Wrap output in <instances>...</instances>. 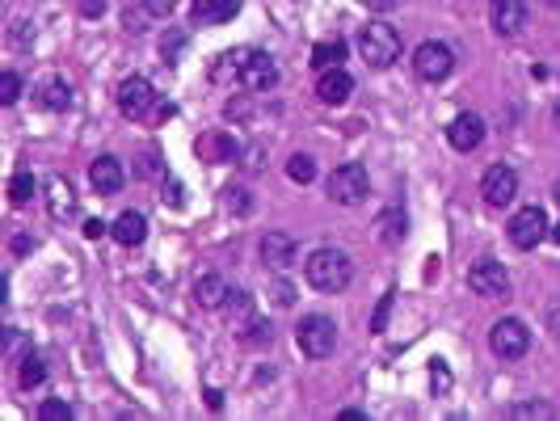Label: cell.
<instances>
[{"mask_svg": "<svg viewBox=\"0 0 560 421\" xmlns=\"http://www.w3.org/2000/svg\"><path fill=\"white\" fill-rule=\"evenodd\" d=\"M219 76H232L236 85H245L253 93H266L274 89V80H278V68H274V59L266 51H253V47H240V51H228V55H219Z\"/></svg>", "mask_w": 560, "mask_h": 421, "instance_id": "cell-1", "label": "cell"}, {"mask_svg": "<svg viewBox=\"0 0 560 421\" xmlns=\"http://www.w3.org/2000/svg\"><path fill=\"white\" fill-rule=\"evenodd\" d=\"M304 278L316 287V291H325V295H337V291H346L350 287V278H354V266H350V257L342 249H312L308 253V262H304Z\"/></svg>", "mask_w": 560, "mask_h": 421, "instance_id": "cell-2", "label": "cell"}, {"mask_svg": "<svg viewBox=\"0 0 560 421\" xmlns=\"http://www.w3.org/2000/svg\"><path fill=\"white\" fill-rule=\"evenodd\" d=\"M358 55L367 59L371 68H392L400 59V34L388 22H367L358 34Z\"/></svg>", "mask_w": 560, "mask_h": 421, "instance_id": "cell-3", "label": "cell"}, {"mask_svg": "<svg viewBox=\"0 0 560 421\" xmlns=\"http://www.w3.org/2000/svg\"><path fill=\"white\" fill-rule=\"evenodd\" d=\"M371 182H367V169L358 165V160H346V165H337L329 173V198L333 203H342V207H358L367 198Z\"/></svg>", "mask_w": 560, "mask_h": 421, "instance_id": "cell-4", "label": "cell"}, {"mask_svg": "<svg viewBox=\"0 0 560 421\" xmlns=\"http://www.w3.org/2000/svg\"><path fill=\"white\" fill-rule=\"evenodd\" d=\"M295 342L308 358H325L337 346V325L329 316H304L299 320V329H295Z\"/></svg>", "mask_w": 560, "mask_h": 421, "instance_id": "cell-5", "label": "cell"}, {"mask_svg": "<svg viewBox=\"0 0 560 421\" xmlns=\"http://www.w3.org/2000/svg\"><path fill=\"white\" fill-rule=\"evenodd\" d=\"M489 346H493L497 358H523L531 350V329L518 316H506V320H497V325H493Z\"/></svg>", "mask_w": 560, "mask_h": 421, "instance_id": "cell-6", "label": "cell"}, {"mask_svg": "<svg viewBox=\"0 0 560 421\" xmlns=\"http://www.w3.org/2000/svg\"><path fill=\"white\" fill-rule=\"evenodd\" d=\"M468 287L476 295H485V299H502L510 295V274L502 262H493V257H480V262L468 270Z\"/></svg>", "mask_w": 560, "mask_h": 421, "instance_id": "cell-7", "label": "cell"}, {"mask_svg": "<svg viewBox=\"0 0 560 421\" xmlns=\"http://www.w3.org/2000/svg\"><path fill=\"white\" fill-rule=\"evenodd\" d=\"M451 68H455V55H451L447 43H434V38H430V43H422L413 51V72L422 80H447Z\"/></svg>", "mask_w": 560, "mask_h": 421, "instance_id": "cell-8", "label": "cell"}, {"mask_svg": "<svg viewBox=\"0 0 560 421\" xmlns=\"http://www.w3.org/2000/svg\"><path fill=\"white\" fill-rule=\"evenodd\" d=\"M544 236H548V215H544V207H523V211H514V219H510V240H514V249H535Z\"/></svg>", "mask_w": 560, "mask_h": 421, "instance_id": "cell-9", "label": "cell"}, {"mask_svg": "<svg viewBox=\"0 0 560 421\" xmlns=\"http://www.w3.org/2000/svg\"><path fill=\"white\" fill-rule=\"evenodd\" d=\"M118 110L127 118H148L156 110V93L144 76H127L123 85H118Z\"/></svg>", "mask_w": 560, "mask_h": 421, "instance_id": "cell-10", "label": "cell"}, {"mask_svg": "<svg viewBox=\"0 0 560 421\" xmlns=\"http://www.w3.org/2000/svg\"><path fill=\"white\" fill-rule=\"evenodd\" d=\"M480 194H485L489 207H510L518 194V173L510 165H493L485 177H480Z\"/></svg>", "mask_w": 560, "mask_h": 421, "instance_id": "cell-11", "label": "cell"}, {"mask_svg": "<svg viewBox=\"0 0 560 421\" xmlns=\"http://www.w3.org/2000/svg\"><path fill=\"white\" fill-rule=\"evenodd\" d=\"M123 182H127V173H123V165H118V156H97L89 165V186L97 194H118Z\"/></svg>", "mask_w": 560, "mask_h": 421, "instance_id": "cell-12", "label": "cell"}, {"mask_svg": "<svg viewBox=\"0 0 560 421\" xmlns=\"http://www.w3.org/2000/svg\"><path fill=\"white\" fill-rule=\"evenodd\" d=\"M447 139L455 152H476L480 139H485V123H480V114H459L455 123L447 127Z\"/></svg>", "mask_w": 560, "mask_h": 421, "instance_id": "cell-13", "label": "cell"}, {"mask_svg": "<svg viewBox=\"0 0 560 421\" xmlns=\"http://www.w3.org/2000/svg\"><path fill=\"white\" fill-rule=\"evenodd\" d=\"M316 93H320V102H325V106H342L346 97L354 93V76H350L346 68H329V72H320Z\"/></svg>", "mask_w": 560, "mask_h": 421, "instance_id": "cell-14", "label": "cell"}, {"mask_svg": "<svg viewBox=\"0 0 560 421\" xmlns=\"http://www.w3.org/2000/svg\"><path fill=\"white\" fill-rule=\"evenodd\" d=\"M295 240L287 236V232H266L262 236V262L270 266V270H287L291 262H295Z\"/></svg>", "mask_w": 560, "mask_h": 421, "instance_id": "cell-15", "label": "cell"}, {"mask_svg": "<svg viewBox=\"0 0 560 421\" xmlns=\"http://www.w3.org/2000/svg\"><path fill=\"white\" fill-rule=\"evenodd\" d=\"M236 9H240V0H194L190 17H194V26H224L236 17Z\"/></svg>", "mask_w": 560, "mask_h": 421, "instance_id": "cell-16", "label": "cell"}, {"mask_svg": "<svg viewBox=\"0 0 560 421\" xmlns=\"http://www.w3.org/2000/svg\"><path fill=\"white\" fill-rule=\"evenodd\" d=\"M489 13H493L497 34H506V38L527 26V5H523V0H493Z\"/></svg>", "mask_w": 560, "mask_h": 421, "instance_id": "cell-17", "label": "cell"}, {"mask_svg": "<svg viewBox=\"0 0 560 421\" xmlns=\"http://www.w3.org/2000/svg\"><path fill=\"white\" fill-rule=\"evenodd\" d=\"M110 236L118 240V245H127V249H135V245H144V236H148V219L139 215V211H123L114 219V228H110Z\"/></svg>", "mask_w": 560, "mask_h": 421, "instance_id": "cell-18", "label": "cell"}, {"mask_svg": "<svg viewBox=\"0 0 560 421\" xmlns=\"http://www.w3.org/2000/svg\"><path fill=\"white\" fill-rule=\"evenodd\" d=\"M177 5V0H148V5H135V9H127V30L131 34H144L148 26H152V17H160V13H169Z\"/></svg>", "mask_w": 560, "mask_h": 421, "instance_id": "cell-19", "label": "cell"}, {"mask_svg": "<svg viewBox=\"0 0 560 421\" xmlns=\"http://www.w3.org/2000/svg\"><path fill=\"white\" fill-rule=\"evenodd\" d=\"M228 295H232V291H228V283H224L219 274H203V278L194 283V299H198L203 308H224Z\"/></svg>", "mask_w": 560, "mask_h": 421, "instance_id": "cell-20", "label": "cell"}, {"mask_svg": "<svg viewBox=\"0 0 560 421\" xmlns=\"http://www.w3.org/2000/svg\"><path fill=\"white\" fill-rule=\"evenodd\" d=\"M342 59H346V43H342V38H325V43L312 47V68H316V72L342 68Z\"/></svg>", "mask_w": 560, "mask_h": 421, "instance_id": "cell-21", "label": "cell"}, {"mask_svg": "<svg viewBox=\"0 0 560 421\" xmlns=\"http://www.w3.org/2000/svg\"><path fill=\"white\" fill-rule=\"evenodd\" d=\"M47 194H51V215L55 219H64V215L76 211V194H72V186L64 182V177H47Z\"/></svg>", "mask_w": 560, "mask_h": 421, "instance_id": "cell-22", "label": "cell"}, {"mask_svg": "<svg viewBox=\"0 0 560 421\" xmlns=\"http://www.w3.org/2000/svg\"><path fill=\"white\" fill-rule=\"evenodd\" d=\"M38 102H43L47 110H68L72 89H68L59 76H51V80H43V89H38Z\"/></svg>", "mask_w": 560, "mask_h": 421, "instance_id": "cell-23", "label": "cell"}, {"mask_svg": "<svg viewBox=\"0 0 560 421\" xmlns=\"http://www.w3.org/2000/svg\"><path fill=\"white\" fill-rule=\"evenodd\" d=\"M198 152H203L211 165H219V160H232V156H236V144H232L228 135H207L203 144H198Z\"/></svg>", "mask_w": 560, "mask_h": 421, "instance_id": "cell-24", "label": "cell"}, {"mask_svg": "<svg viewBox=\"0 0 560 421\" xmlns=\"http://www.w3.org/2000/svg\"><path fill=\"white\" fill-rule=\"evenodd\" d=\"M287 177H291V182H299V186H308L312 177H316V165H312V156H304V152H299V156H291V165H287Z\"/></svg>", "mask_w": 560, "mask_h": 421, "instance_id": "cell-25", "label": "cell"}, {"mask_svg": "<svg viewBox=\"0 0 560 421\" xmlns=\"http://www.w3.org/2000/svg\"><path fill=\"white\" fill-rule=\"evenodd\" d=\"M9 198L17 207H26L30 198H34V177L30 173H13V182H9Z\"/></svg>", "mask_w": 560, "mask_h": 421, "instance_id": "cell-26", "label": "cell"}, {"mask_svg": "<svg viewBox=\"0 0 560 421\" xmlns=\"http://www.w3.org/2000/svg\"><path fill=\"white\" fill-rule=\"evenodd\" d=\"M43 379H47V367L38 363L34 354H26V358H22V388H38Z\"/></svg>", "mask_w": 560, "mask_h": 421, "instance_id": "cell-27", "label": "cell"}, {"mask_svg": "<svg viewBox=\"0 0 560 421\" xmlns=\"http://www.w3.org/2000/svg\"><path fill=\"white\" fill-rule=\"evenodd\" d=\"M17 97H22V76H17V72H5V76H0V102L13 106Z\"/></svg>", "mask_w": 560, "mask_h": 421, "instance_id": "cell-28", "label": "cell"}, {"mask_svg": "<svg viewBox=\"0 0 560 421\" xmlns=\"http://www.w3.org/2000/svg\"><path fill=\"white\" fill-rule=\"evenodd\" d=\"M38 417H43V421H68L72 417V405H68V400H43Z\"/></svg>", "mask_w": 560, "mask_h": 421, "instance_id": "cell-29", "label": "cell"}, {"mask_svg": "<svg viewBox=\"0 0 560 421\" xmlns=\"http://www.w3.org/2000/svg\"><path fill=\"white\" fill-rule=\"evenodd\" d=\"M510 413H514V417H552L548 405H514Z\"/></svg>", "mask_w": 560, "mask_h": 421, "instance_id": "cell-30", "label": "cell"}, {"mask_svg": "<svg viewBox=\"0 0 560 421\" xmlns=\"http://www.w3.org/2000/svg\"><path fill=\"white\" fill-rule=\"evenodd\" d=\"M388 308H392V291H388L384 299H379V308H375V320H371V329H375V333L384 329V320H388Z\"/></svg>", "mask_w": 560, "mask_h": 421, "instance_id": "cell-31", "label": "cell"}, {"mask_svg": "<svg viewBox=\"0 0 560 421\" xmlns=\"http://www.w3.org/2000/svg\"><path fill=\"white\" fill-rule=\"evenodd\" d=\"M430 379H434V388H438V392H447V388H451V375H447L443 363H434V375H430Z\"/></svg>", "mask_w": 560, "mask_h": 421, "instance_id": "cell-32", "label": "cell"}, {"mask_svg": "<svg viewBox=\"0 0 560 421\" xmlns=\"http://www.w3.org/2000/svg\"><path fill=\"white\" fill-rule=\"evenodd\" d=\"M274 295H278V304H295V291H291V283H278V287H274Z\"/></svg>", "mask_w": 560, "mask_h": 421, "instance_id": "cell-33", "label": "cell"}, {"mask_svg": "<svg viewBox=\"0 0 560 421\" xmlns=\"http://www.w3.org/2000/svg\"><path fill=\"white\" fill-rule=\"evenodd\" d=\"M363 5H367V9H375V13H388V9H396V5H400V0H363Z\"/></svg>", "mask_w": 560, "mask_h": 421, "instance_id": "cell-34", "label": "cell"}, {"mask_svg": "<svg viewBox=\"0 0 560 421\" xmlns=\"http://www.w3.org/2000/svg\"><path fill=\"white\" fill-rule=\"evenodd\" d=\"M548 329H552V333L560 337V299H556V304L548 308Z\"/></svg>", "mask_w": 560, "mask_h": 421, "instance_id": "cell-35", "label": "cell"}, {"mask_svg": "<svg viewBox=\"0 0 560 421\" xmlns=\"http://www.w3.org/2000/svg\"><path fill=\"white\" fill-rule=\"evenodd\" d=\"M85 236H89V240H97V236H106V224H102V219H89V224H85Z\"/></svg>", "mask_w": 560, "mask_h": 421, "instance_id": "cell-36", "label": "cell"}, {"mask_svg": "<svg viewBox=\"0 0 560 421\" xmlns=\"http://www.w3.org/2000/svg\"><path fill=\"white\" fill-rule=\"evenodd\" d=\"M552 240H556V245H560V224H556V228H552Z\"/></svg>", "mask_w": 560, "mask_h": 421, "instance_id": "cell-37", "label": "cell"}, {"mask_svg": "<svg viewBox=\"0 0 560 421\" xmlns=\"http://www.w3.org/2000/svg\"><path fill=\"white\" fill-rule=\"evenodd\" d=\"M552 198H556V203H560V182H556V186H552Z\"/></svg>", "mask_w": 560, "mask_h": 421, "instance_id": "cell-38", "label": "cell"}, {"mask_svg": "<svg viewBox=\"0 0 560 421\" xmlns=\"http://www.w3.org/2000/svg\"><path fill=\"white\" fill-rule=\"evenodd\" d=\"M544 5H548V9H560V0H544Z\"/></svg>", "mask_w": 560, "mask_h": 421, "instance_id": "cell-39", "label": "cell"}, {"mask_svg": "<svg viewBox=\"0 0 560 421\" xmlns=\"http://www.w3.org/2000/svg\"><path fill=\"white\" fill-rule=\"evenodd\" d=\"M556 127H560V102H556Z\"/></svg>", "mask_w": 560, "mask_h": 421, "instance_id": "cell-40", "label": "cell"}]
</instances>
